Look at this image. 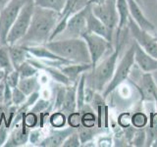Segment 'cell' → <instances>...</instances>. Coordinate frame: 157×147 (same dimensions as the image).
<instances>
[{
	"label": "cell",
	"mask_w": 157,
	"mask_h": 147,
	"mask_svg": "<svg viewBox=\"0 0 157 147\" xmlns=\"http://www.w3.org/2000/svg\"><path fill=\"white\" fill-rule=\"evenodd\" d=\"M60 18L61 13L54 10L34 6L28 32L17 44L24 46L45 44L50 40L51 34Z\"/></svg>",
	"instance_id": "1"
},
{
	"label": "cell",
	"mask_w": 157,
	"mask_h": 147,
	"mask_svg": "<svg viewBox=\"0 0 157 147\" xmlns=\"http://www.w3.org/2000/svg\"><path fill=\"white\" fill-rule=\"evenodd\" d=\"M44 45L56 55L72 63L91 64L87 44L82 37L53 39Z\"/></svg>",
	"instance_id": "2"
},
{
	"label": "cell",
	"mask_w": 157,
	"mask_h": 147,
	"mask_svg": "<svg viewBox=\"0 0 157 147\" xmlns=\"http://www.w3.org/2000/svg\"><path fill=\"white\" fill-rule=\"evenodd\" d=\"M127 34H124L123 39H121V40L118 39L117 46L111 53V55L108 56L99 65H96L94 68H92L91 74L86 75V82L88 85V87L96 91L104 90L105 85H108V82L111 81L115 73L118 57L120 55Z\"/></svg>",
	"instance_id": "3"
},
{
	"label": "cell",
	"mask_w": 157,
	"mask_h": 147,
	"mask_svg": "<svg viewBox=\"0 0 157 147\" xmlns=\"http://www.w3.org/2000/svg\"><path fill=\"white\" fill-rule=\"evenodd\" d=\"M34 2L33 0H28L26 4L22 7L16 21L14 22L13 26L10 28L8 32L6 43L8 45L17 44L23 36L27 33L29 24L32 21V16L34 10Z\"/></svg>",
	"instance_id": "4"
},
{
	"label": "cell",
	"mask_w": 157,
	"mask_h": 147,
	"mask_svg": "<svg viewBox=\"0 0 157 147\" xmlns=\"http://www.w3.org/2000/svg\"><path fill=\"white\" fill-rule=\"evenodd\" d=\"M135 51H136V42L132 43L131 47L128 49L126 54L121 59L119 65L116 67L113 77L108 82V85L104 88V90H103V98H106L117 86H119L123 81L127 80L135 62Z\"/></svg>",
	"instance_id": "5"
},
{
	"label": "cell",
	"mask_w": 157,
	"mask_h": 147,
	"mask_svg": "<svg viewBox=\"0 0 157 147\" xmlns=\"http://www.w3.org/2000/svg\"><path fill=\"white\" fill-rule=\"evenodd\" d=\"M27 1L28 0H10L0 10V44H7L8 32Z\"/></svg>",
	"instance_id": "6"
},
{
	"label": "cell",
	"mask_w": 157,
	"mask_h": 147,
	"mask_svg": "<svg viewBox=\"0 0 157 147\" xmlns=\"http://www.w3.org/2000/svg\"><path fill=\"white\" fill-rule=\"evenodd\" d=\"M90 4L81 11L75 13L68 19L66 28L64 31L59 33L54 39H64V38H77L82 37L87 32L86 27V14ZM53 40V39H52Z\"/></svg>",
	"instance_id": "7"
},
{
	"label": "cell",
	"mask_w": 157,
	"mask_h": 147,
	"mask_svg": "<svg viewBox=\"0 0 157 147\" xmlns=\"http://www.w3.org/2000/svg\"><path fill=\"white\" fill-rule=\"evenodd\" d=\"M92 13L110 29L111 32L118 27L119 14L116 8V0H105L102 4H90Z\"/></svg>",
	"instance_id": "8"
},
{
	"label": "cell",
	"mask_w": 157,
	"mask_h": 147,
	"mask_svg": "<svg viewBox=\"0 0 157 147\" xmlns=\"http://www.w3.org/2000/svg\"><path fill=\"white\" fill-rule=\"evenodd\" d=\"M82 37L85 39L87 44L88 51H90L91 58V65L92 68H94L108 49H112V43L103 36L93 32H86Z\"/></svg>",
	"instance_id": "9"
},
{
	"label": "cell",
	"mask_w": 157,
	"mask_h": 147,
	"mask_svg": "<svg viewBox=\"0 0 157 147\" xmlns=\"http://www.w3.org/2000/svg\"><path fill=\"white\" fill-rule=\"evenodd\" d=\"M128 26H129V31L131 32L132 36L142 47V49L150 56L157 59V40L154 36H151L147 32L141 29L131 16L129 17Z\"/></svg>",
	"instance_id": "10"
},
{
	"label": "cell",
	"mask_w": 157,
	"mask_h": 147,
	"mask_svg": "<svg viewBox=\"0 0 157 147\" xmlns=\"http://www.w3.org/2000/svg\"><path fill=\"white\" fill-rule=\"evenodd\" d=\"M86 27H87L88 32L96 33L98 36L106 38L108 41L112 43L113 32H111L110 29L92 13L90 4V6H88L87 14H86Z\"/></svg>",
	"instance_id": "11"
},
{
	"label": "cell",
	"mask_w": 157,
	"mask_h": 147,
	"mask_svg": "<svg viewBox=\"0 0 157 147\" xmlns=\"http://www.w3.org/2000/svg\"><path fill=\"white\" fill-rule=\"evenodd\" d=\"M135 42H136L135 61L139 65V67L145 73H151L157 71V59L150 56L148 53H146L136 41Z\"/></svg>",
	"instance_id": "12"
},
{
	"label": "cell",
	"mask_w": 157,
	"mask_h": 147,
	"mask_svg": "<svg viewBox=\"0 0 157 147\" xmlns=\"http://www.w3.org/2000/svg\"><path fill=\"white\" fill-rule=\"evenodd\" d=\"M77 130V129L74 127H66L64 130H53L49 134L48 136H46L43 140H41L38 143V146L41 147H59L62 146L64 141L66 140L67 137L72 134L74 131Z\"/></svg>",
	"instance_id": "13"
},
{
	"label": "cell",
	"mask_w": 157,
	"mask_h": 147,
	"mask_svg": "<svg viewBox=\"0 0 157 147\" xmlns=\"http://www.w3.org/2000/svg\"><path fill=\"white\" fill-rule=\"evenodd\" d=\"M128 4H129L130 16L137 24V26L147 32H153L155 29L153 24L146 19V17L141 11L139 3H137L136 0H128Z\"/></svg>",
	"instance_id": "14"
},
{
	"label": "cell",
	"mask_w": 157,
	"mask_h": 147,
	"mask_svg": "<svg viewBox=\"0 0 157 147\" xmlns=\"http://www.w3.org/2000/svg\"><path fill=\"white\" fill-rule=\"evenodd\" d=\"M29 127L25 126L24 123L23 125L16 124L12 132L10 134L9 137L7 138L6 142H5L4 146L11 147V146H21L26 144L29 138Z\"/></svg>",
	"instance_id": "15"
},
{
	"label": "cell",
	"mask_w": 157,
	"mask_h": 147,
	"mask_svg": "<svg viewBox=\"0 0 157 147\" xmlns=\"http://www.w3.org/2000/svg\"><path fill=\"white\" fill-rule=\"evenodd\" d=\"M92 68L91 64H80V63H71L68 65H64L60 67V70L65 76L68 77L72 83L78 82L80 80V76H82L83 73L90 70Z\"/></svg>",
	"instance_id": "16"
},
{
	"label": "cell",
	"mask_w": 157,
	"mask_h": 147,
	"mask_svg": "<svg viewBox=\"0 0 157 147\" xmlns=\"http://www.w3.org/2000/svg\"><path fill=\"white\" fill-rule=\"evenodd\" d=\"M77 85L78 82L67 85L65 98H64L63 105L60 110L65 115L69 116L71 113L75 112L77 108Z\"/></svg>",
	"instance_id": "17"
},
{
	"label": "cell",
	"mask_w": 157,
	"mask_h": 147,
	"mask_svg": "<svg viewBox=\"0 0 157 147\" xmlns=\"http://www.w3.org/2000/svg\"><path fill=\"white\" fill-rule=\"evenodd\" d=\"M9 47V55L11 59L12 65L15 70L21 66V64L27 61L29 56L31 55L24 45L21 44H12V45H8Z\"/></svg>",
	"instance_id": "18"
},
{
	"label": "cell",
	"mask_w": 157,
	"mask_h": 147,
	"mask_svg": "<svg viewBox=\"0 0 157 147\" xmlns=\"http://www.w3.org/2000/svg\"><path fill=\"white\" fill-rule=\"evenodd\" d=\"M25 47H26L28 52L31 54L32 56H34L38 59H49V60H61L65 62H70L68 60H65V59H63L60 56L56 55V54L53 53L52 51H50L44 44H41V45L25 46Z\"/></svg>",
	"instance_id": "19"
},
{
	"label": "cell",
	"mask_w": 157,
	"mask_h": 147,
	"mask_svg": "<svg viewBox=\"0 0 157 147\" xmlns=\"http://www.w3.org/2000/svg\"><path fill=\"white\" fill-rule=\"evenodd\" d=\"M116 8L118 14H119V24H118L117 29V40L120 38V33L123 28L128 24L130 17V10L128 0H116Z\"/></svg>",
	"instance_id": "20"
},
{
	"label": "cell",
	"mask_w": 157,
	"mask_h": 147,
	"mask_svg": "<svg viewBox=\"0 0 157 147\" xmlns=\"http://www.w3.org/2000/svg\"><path fill=\"white\" fill-rule=\"evenodd\" d=\"M18 87L27 96H29L33 92H37L39 90V88H40V85H39V82H38L37 77L33 76L29 77L20 78Z\"/></svg>",
	"instance_id": "21"
},
{
	"label": "cell",
	"mask_w": 157,
	"mask_h": 147,
	"mask_svg": "<svg viewBox=\"0 0 157 147\" xmlns=\"http://www.w3.org/2000/svg\"><path fill=\"white\" fill-rule=\"evenodd\" d=\"M0 68L6 73V75L15 70L10 59L8 44H0Z\"/></svg>",
	"instance_id": "22"
},
{
	"label": "cell",
	"mask_w": 157,
	"mask_h": 147,
	"mask_svg": "<svg viewBox=\"0 0 157 147\" xmlns=\"http://www.w3.org/2000/svg\"><path fill=\"white\" fill-rule=\"evenodd\" d=\"M142 90L144 96H150V98H154L157 101V87L149 73L145 74L142 77Z\"/></svg>",
	"instance_id": "23"
},
{
	"label": "cell",
	"mask_w": 157,
	"mask_h": 147,
	"mask_svg": "<svg viewBox=\"0 0 157 147\" xmlns=\"http://www.w3.org/2000/svg\"><path fill=\"white\" fill-rule=\"evenodd\" d=\"M33 2L36 6L54 10V11L61 13L65 7L67 0H33Z\"/></svg>",
	"instance_id": "24"
},
{
	"label": "cell",
	"mask_w": 157,
	"mask_h": 147,
	"mask_svg": "<svg viewBox=\"0 0 157 147\" xmlns=\"http://www.w3.org/2000/svg\"><path fill=\"white\" fill-rule=\"evenodd\" d=\"M86 73L81 76L77 85V108L81 110L86 102Z\"/></svg>",
	"instance_id": "25"
},
{
	"label": "cell",
	"mask_w": 157,
	"mask_h": 147,
	"mask_svg": "<svg viewBox=\"0 0 157 147\" xmlns=\"http://www.w3.org/2000/svg\"><path fill=\"white\" fill-rule=\"evenodd\" d=\"M77 130L78 132L81 143H86V142H87L88 140H90L92 137L98 132V130L95 129L94 126L86 127V126H83L82 125L78 126L77 129Z\"/></svg>",
	"instance_id": "26"
},
{
	"label": "cell",
	"mask_w": 157,
	"mask_h": 147,
	"mask_svg": "<svg viewBox=\"0 0 157 147\" xmlns=\"http://www.w3.org/2000/svg\"><path fill=\"white\" fill-rule=\"evenodd\" d=\"M17 71L19 72L20 78H23V77H29L36 76L38 72V69L36 68L33 65H32L29 62L25 61L24 63L21 64V66L17 69Z\"/></svg>",
	"instance_id": "27"
},
{
	"label": "cell",
	"mask_w": 157,
	"mask_h": 147,
	"mask_svg": "<svg viewBox=\"0 0 157 147\" xmlns=\"http://www.w3.org/2000/svg\"><path fill=\"white\" fill-rule=\"evenodd\" d=\"M66 88L64 86V85L57 86L56 89V93H55V101H54V109L56 111H60L61 107L63 105L64 102V98H65V94H66Z\"/></svg>",
	"instance_id": "28"
},
{
	"label": "cell",
	"mask_w": 157,
	"mask_h": 147,
	"mask_svg": "<svg viewBox=\"0 0 157 147\" xmlns=\"http://www.w3.org/2000/svg\"><path fill=\"white\" fill-rule=\"evenodd\" d=\"M50 123L54 127H62L66 124V115L61 111H56L51 115Z\"/></svg>",
	"instance_id": "29"
},
{
	"label": "cell",
	"mask_w": 157,
	"mask_h": 147,
	"mask_svg": "<svg viewBox=\"0 0 157 147\" xmlns=\"http://www.w3.org/2000/svg\"><path fill=\"white\" fill-rule=\"evenodd\" d=\"M27 95L18 86L12 88V102L14 105L20 106L26 101Z\"/></svg>",
	"instance_id": "30"
},
{
	"label": "cell",
	"mask_w": 157,
	"mask_h": 147,
	"mask_svg": "<svg viewBox=\"0 0 157 147\" xmlns=\"http://www.w3.org/2000/svg\"><path fill=\"white\" fill-rule=\"evenodd\" d=\"M63 147H78L81 146V139L78 136V130H75L72 134L69 135L62 145Z\"/></svg>",
	"instance_id": "31"
},
{
	"label": "cell",
	"mask_w": 157,
	"mask_h": 147,
	"mask_svg": "<svg viewBox=\"0 0 157 147\" xmlns=\"http://www.w3.org/2000/svg\"><path fill=\"white\" fill-rule=\"evenodd\" d=\"M68 124L74 129H78L82 125L81 112H73L68 117Z\"/></svg>",
	"instance_id": "32"
},
{
	"label": "cell",
	"mask_w": 157,
	"mask_h": 147,
	"mask_svg": "<svg viewBox=\"0 0 157 147\" xmlns=\"http://www.w3.org/2000/svg\"><path fill=\"white\" fill-rule=\"evenodd\" d=\"M132 123L136 127H144L147 124V117L144 113H136L132 118Z\"/></svg>",
	"instance_id": "33"
},
{
	"label": "cell",
	"mask_w": 157,
	"mask_h": 147,
	"mask_svg": "<svg viewBox=\"0 0 157 147\" xmlns=\"http://www.w3.org/2000/svg\"><path fill=\"white\" fill-rule=\"evenodd\" d=\"M5 81H6V82L12 88L18 86V83H19V81H20L19 72L17 70H14L11 73L7 74L6 77H5Z\"/></svg>",
	"instance_id": "34"
},
{
	"label": "cell",
	"mask_w": 157,
	"mask_h": 147,
	"mask_svg": "<svg viewBox=\"0 0 157 147\" xmlns=\"http://www.w3.org/2000/svg\"><path fill=\"white\" fill-rule=\"evenodd\" d=\"M48 107H49V101L48 100L39 99L33 105V108L29 112L34 113V114H39V113H41L42 111H45Z\"/></svg>",
	"instance_id": "35"
},
{
	"label": "cell",
	"mask_w": 157,
	"mask_h": 147,
	"mask_svg": "<svg viewBox=\"0 0 157 147\" xmlns=\"http://www.w3.org/2000/svg\"><path fill=\"white\" fill-rule=\"evenodd\" d=\"M95 122H96L95 116L91 112H85V114L82 116V125L83 126L86 127L94 126Z\"/></svg>",
	"instance_id": "36"
},
{
	"label": "cell",
	"mask_w": 157,
	"mask_h": 147,
	"mask_svg": "<svg viewBox=\"0 0 157 147\" xmlns=\"http://www.w3.org/2000/svg\"><path fill=\"white\" fill-rule=\"evenodd\" d=\"M24 124L26 126L29 127V129H32L36 124L37 123V117H36V114H34V113H32V112H29L27 114L24 115Z\"/></svg>",
	"instance_id": "37"
},
{
	"label": "cell",
	"mask_w": 157,
	"mask_h": 147,
	"mask_svg": "<svg viewBox=\"0 0 157 147\" xmlns=\"http://www.w3.org/2000/svg\"><path fill=\"white\" fill-rule=\"evenodd\" d=\"M8 130H9L8 126H0V146L4 145V143L6 142L8 138Z\"/></svg>",
	"instance_id": "38"
},
{
	"label": "cell",
	"mask_w": 157,
	"mask_h": 147,
	"mask_svg": "<svg viewBox=\"0 0 157 147\" xmlns=\"http://www.w3.org/2000/svg\"><path fill=\"white\" fill-rule=\"evenodd\" d=\"M39 138V132L37 130H33L29 134V140L32 143H37Z\"/></svg>",
	"instance_id": "39"
},
{
	"label": "cell",
	"mask_w": 157,
	"mask_h": 147,
	"mask_svg": "<svg viewBox=\"0 0 157 147\" xmlns=\"http://www.w3.org/2000/svg\"><path fill=\"white\" fill-rule=\"evenodd\" d=\"M104 2H105V0H90L88 4H102Z\"/></svg>",
	"instance_id": "40"
},
{
	"label": "cell",
	"mask_w": 157,
	"mask_h": 147,
	"mask_svg": "<svg viewBox=\"0 0 157 147\" xmlns=\"http://www.w3.org/2000/svg\"><path fill=\"white\" fill-rule=\"evenodd\" d=\"M9 1H10V0H0V10H1Z\"/></svg>",
	"instance_id": "41"
},
{
	"label": "cell",
	"mask_w": 157,
	"mask_h": 147,
	"mask_svg": "<svg viewBox=\"0 0 157 147\" xmlns=\"http://www.w3.org/2000/svg\"><path fill=\"white\" fill-rule=\"evenodd\" d=\"M5 77H6V73L1 69V70H0V81H1Z\"/></svg>",
	"instance_id": "42"
},
{
	"label": "cell",
	"mask_w": 157,
	"mask_h": 147,
	"mask_svg": "<svg viewBox=\"0 0 157 147\" xmlns=\"http://www.w3.org/2000/svg\"><path fill=\"white\" fill-rule=\"evenodd\" d=\"M136 1L137 3H139V4H140V3H141V0H136Z\"/></svg>",
	"instance_id": "43"
},
{
	"label": "cell",
	"mask_w": 157,
	"mask_h": 147,
	"mask_svg": "<svg viewBox=\"0 0 157 147\" xmlns=\"http://www.w3.org/2000/svg\"><path fill=\"white\" fill-rule=\"evenodd\" d=\"M154 38H155V39H156V40H157V34H156V36H154Z\"/></svg>",
	"instance_id": "44"
},
{
	"label": "cell",
	"mask_w": 157,
	"mask_h": 147,
	"mask_svg": "<svg viewBox=\"0 0 157 147\" xmlns=\"http://www.w3.org/2000/svg\"><path fill=\"white\" fill-rule=\"evenodd\" d=\"M0 70H1V68H0Z\"/></svg>",
	"instance_id": "45"
}]
</instances>
